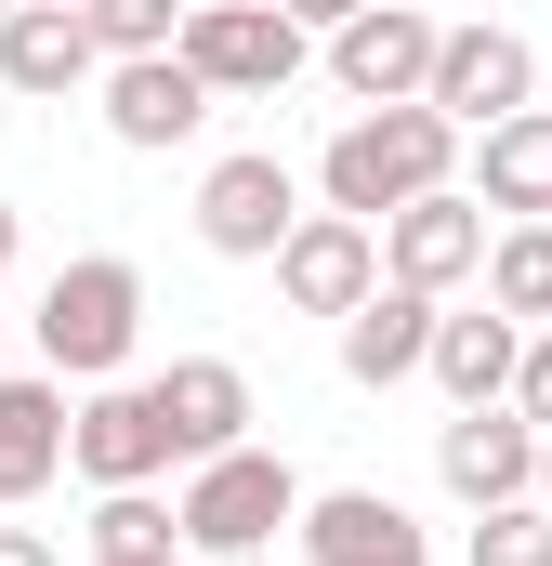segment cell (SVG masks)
I'll return each mask as SVG.
<instances>
[{
  "label": "cell",
  "instance_id": "cell-1",
  "mask_svg": "<svg viewBox=\"0 0 552 566\" xmlns=\"http://www.w3.org/2000/svg\"><path fill=\"white\" fill-rule=\"evenodd\" d=\"M316 185H329V211H355V224H382V211H408L434 185H460V133L434 119V106H355L329 158H316Z\"/></svg>",
  "mask_w": 552,
  "mask_h": 566
},
{
  "label": "cell",
  "instance_id": "cell-2",
  "mask_svg": "<svg viewBox=\"0 0 552 566\" xmlns=\"http://www.w3.org/2000/svg\"><path fill=\"white\" fill-rule=\"evenodd\" d=\"M132 343H145V277L119 251L53 264V290H40V369H53V382H119Z\"/></svg>",
  "mask_w": 552,
  "mask_h": 566
},
{
  "label": "cell",
  "instance_id": "cell-3",
  "mask_svg": "<svg viewBox=\"0 0 552 566\" xmlns=\"http://www.w3.org/2000/svg\"><path fill=\"white\" fill-rule=\"evenodd\" d=\"M289 514H302V474H289L276 448H211V461H184V488H171L184 554H264Z\"/></svg>",
  "mask_w": 552,
  "mask_h": 566
},
{
  "label": "cell",
  "instance_id": "cell-4",
  "mask_svg": "<svg viewBox=\"0 0 552 566\" xmlns=\"http://www.w3.org/2000/svg\"><path fill=\"white\" fill-rule=\"evenodd\" d=\"M171 53L211 80V106H264V93H289V80H302V27H289L276 0H184Z\"/></svg>",
  "mask_w": 552,
  "mask_h": 566
},
{
  "label": "cell",
  "instance_id": "cell-5",
  "mask_svg": "<svg viewBox=\"0 0 552 566\" xmlns=\"http://www.w3.org/2000/svg\"><path fill=\"white\" fill-rule=\"evenodd\" d=\"M289 224H302V185H289V158H276V145H237V158H211V171H198V251L264 264Z\"/></svg>",
  "mask_w": 552,
  "mask_h": 566
},
{
  "label": "cell",
  "instance_id": "cell-6",
  "mask_svg": "<svg viewBox=\"0 0 552 566\" xmlns=\"http://www.w3.org/2000/svg\"><path fill=\"white\" fill-rule=\"evenodd\" d=\"M540 93V53L513 40V27H434V80H421V106L447 119V133H487V119H513Z\"/></svg>",
  "mask_w": 552,
  "mask_h": 566
},
{
  "label": "cell",
  "instance_id": "cell-7",
  "mask_svg": "<svg viewBox=\"0 0 552 566\" xmlns=\"http://www.w3.org/2000/svg\"><path fill=\"white\" fill-rule=\"evenodd\" d=\"M329 80H342L355 106H421V80H434V13H421V0L342 13V27H329Z\"/></svg>",
  "mask_w": 552,
  "mask_h": 566
},
{
  "label": "cell",
  "instance_id": "cell-8",
  "mask_svg": "<svg viewBox=\"0 0 552 566\" xmlns=\"http://www.w3.org/2000/svg\"><path fill=\"white\" fill-rule=\"evenodd\" d=\"M93 93H106V133L132 145V158H171V145H198V119H211V80L184 53H119V66H93Z\"/></svg>",
  "mask_w": 552,
  "mask_h": 566
},
{
  "label": "cell",
  "instance_id": "cell-9",
  "mask_svg": "<svg viewBox=\"0 0 552 566\" xmlns=\"http://www.w3.org/2000/svg\"><path fill=\"white\" fill-rule=\"evenodd\" d=\"M66 474H93V488H158V474H171L158 396H145V382H93V396L66 409Z\"/></svg>",
  "mask_w": 552,
  "mask_h": 566
},
{
  "label": "cell",
  "instance_id": "cell-10",
  "mask_svg": "<svg viewBox=\"0 0 552 566\" xmlns=\"http://www.w3.org/2000/svg\"><path fill=\"white\" fill-rule=\"evenodd\" d=\"M369 238H382V277L434 290V303H447V290H460L474 264H487V211H474L460 185H434V198H408V211H382Z\"/></svg>",
  "mask_w": 552,
  "mask_h": 566
},
{
  "label": "cell",
  "instance_id": "cell-11",
  "mask_svg": "<svg viewBox=\"0 0 552 566\" xmlns=\"http://www.w3.org/2000/svg\"><path fill=\"white\" fill-rule=\"evenodd\" d=\"M434 474H447V501H527V474H540V422L527 409H447V434H434Z\"/></svg>",
  "mask_w": 552,
  "mask_h": 566
},
{
  "label": "cell",
  "instance_id": "cell-12",
  "mask_svg": "<svg viewBox=\"0 0 552 566\" xmlns=\"http://www.w3.org/2000/svg\"><path fill=\"white\" fill-rule=\"evenodd\" d=\"M434 290H408V277H369L355 303H342V382H421V356H434Z\"/></svg>",
  "mask_w": 552,
  "mask_h": 566
},
{
  "label": "cell",
  "instance_id": "cell-13",
  "mask_svg": "<svg viewBox=\"0 0 552 566\" xmlns=\"http://www.w3.org/2000/svg\"><path fill=\"white\" fill-rule=\"evenodd\" d=\"M289 527H302V566H421V514L395 488H316Z\"/></svg>",
  "mask_w": 552,
  "mask_h": 566
},
{
  "label": "cell",
  "instance_id": "cell-14",
  "mask_svg": "<svg viewBox=\"0 0 552 566\" xmlns=\"http://www.w3.org/2000/svg\"><path fill=\"white\" fill-rule=\"evenodd\" d=\"M264 264H276V290H289V303H302V316H342V303H355V290L382 277V238H369V224H355V211H302V224H289V238H276Z\"/></svg>",
  "mask_w": 552,
  "mask_h": 566
},
{
  "label": "cell",
  "instance_id": "cell-15",
  "mask_svg": "<svg viewBox=\"0 0 552 566\" xmlns=\"http://www.w3.org/2000/svg\"><path fill=\"white\" fill-rule=\"evenodd\" d=\"M474 145V211H500V224H552V106H513V119H487Z\"/></svg>",
  "mask_w": 552,
  "mask_h": 566
},
{
  "label": "cell",
  "instance_id": "cell-16",
  "mask_svg": "<svg viewBox=\"0 0 552 566\" xmlns=\"http://www.w3.org/2000/svg\"><path fill=\"white\" fill-rule=\"evenodd\" d=\"M145 396H158V422H171V461L251 448V369H237V356H171Z\"/></svg>",
  "mask_w": 552,
  "mask_h": 566
},
{
  "label": "cell",
  "instance_id": "cell-17",
  "mask_svg": "<svg viewBox=\"0 0 552 566\" xmlns=\"http://www.w3.org/2000/svg\"><path fill=\"white\" fill-rule=\"evenodd\" d=\"M106 53H93V27H79V0H13L0 13V93H79Z\"/></svg>",
  "mask_w": 552,
  "mask_h": 566
},
{
  "label": "cell",
  "instance_id": "cell-18",
  "mask_svg": "<svg viewBox=\"0 0 552 566\" xmlns=\"http://www.w3.org/2000/svg\"><path fill=\"white\" fill-rule=\"evenodd\" d=\"M53 474H66V382L0 369V514H13V501H40Z\"/></svg>",
  "mask_w": 552,
  "mask_h": 566
},
{
  "label": "cell",
  "instance_id": "cell-19",
  "mask_svg": "<svg viewBox=\"0 0 552 566\" xmlns=\"http://www.w3.org/2000/svg\"><path fill=\"white\" fill-rule=\"evenodd\" d=\"M513 343H527V329H513L500 303H474V316H434V356H421V369L447 382V409H487V396H513Z\"/></svg>",
  "mask_w": 552,
  "mask_h": 566
},
{
  "label": "cell",
  "instance_id": "cell-20",
  "mask_svg": "<svg viewBox=\"0 0 552 566\" xmlns=\"http://www.w3.org/2000/svg\"><path fill=\"white\" fill-rule=\"evenodd\" d=\"M474 277H487V303H500L513 329H540V316H552V224H500Z\"/></svg>",
  "mask_w": 552,
  "mask_h": 566
},
{
  "label": "cell",
  "instance_id": "cell-21",
  "mask_svg": "<svg viewBox=\"0 0 552 566\" xmlns=\"http://www.w3.org/2000/svg\"><path fill=\"white\" fill-rule=\"evenodd\" d=\"M93 554L171 566V554H184V527H171V501H158V488H93Z\"/></svg>",
  "mask_w": 552,
  "mask_h": 566
},
{
  "label": "cell",
  "instance_id": "cell-22",
  "mask_svg": "<svg viewBox=\"0 0 552 566\" xmlns=\"http://www.w3.org/2000/svg\"><path fill=\"white\" fill-rule=\"evenodd\" d=\"M79 27H93V53L119 66V53H171V27H184V0H79Z\"/></svg>",
  "mask_w": 552,
  "mask_h": 566
},
{
  "label": "cell",
  "instance_id": "cell-23",
  "mask_svg": "<svg viewBox=\"0 0 552 566\" xmlns=\"http://www.w3.org/2000/svg\"><path fill=\"white\" fill-rule=\"evenodd\" d=\"M474 566H552V501H487L474 514Z\"/></svg>",
  "mask_w": 552,
  "mask_h": 566
},
{
  "label": "cell",
  "instance_id": "cell-24",
  "mask_svg": "<svg viewBox=\"0 0 552 566\" xmlns=\"http://www.w3.org/2000/svg\"><path fill=\"white\" fill-rule=\"evenodd\" d=\"M500 409H527V422L552 434V329H527V343H513V396H500Z\"/></svg>",
  "mask_w": 552,
  "mask_h": 566
},
{
  "label": "cell",
  "instance_id": "cell-25",
  "mask_svg": "<svg viewBox=\"0 0 552 566\" xmlns=\"http://www.w3.org/2000/svg\"><path fill=\"white\" fill-rule=\"evenodd\" d=\"M276 13H289L302 40H329V27H342V13H369V0H276Z\"/></svg>",
  "mask_w": 552,
  "mask_h": 566
},
{
  "label": "cell",
  "instance_id": "cell-26",
  "mask_svg": "<svg viewBox=\"0 0 552 566\" xmlns=\"http://www.w3.org/2000/svg\"><path fill=\"white\" fill-rule=\"evenodd\" d=\"M0 566H53V541L40 527H0Z\"/></svg>",
  "mask_w": 552,
  "mask_h": 566
},
{
  "label": "cell",
  "instance_id": "cell-27",
  "mask_svg": "<svg viewBox=\"0 0 552 566\" xmlns=\"http://www.w3.org/2000/svg\"><path fill=\"white\" fill-rule=\"evenodd\" d=\"M13 251H26V211H13V198H0V277H13Z\"/></svg>",
  "mask_w": 552,
  "mask_h": 566
},
{
  "label": "cell",
  "instance_id": "cell-28",
  "mask_svg": "<svg viewBox=\"0 0 552 566\" xmlns=\"http://www.w3.org/2000/svg\"><path fill=\"white\" fill-rule=\"evenodd\" d=\"M527 501H552V434H540V474H527Z\"/></svg>",
  "mask_w": 552,
  "mask_h": 566
},
{
  "label": "cell",
  "instance_id": "cell-29",
  "mask_svg": "<svg viewBox=\"0 0 552 566\" xmlns=\"http://www.w3.org/2000/svg\"><path fill=\"white\" fill-rule=\"evenodd\" d=\"M198 566H264V554H198Z\"/></svg>",
  "mask_w": 552,
  "mask_h": 566
},
{
  "label": "cell",
  "instance_id": "cell-30",
  "mask_svg": "<svg viewBox=\"0 0 552 566\" xmlns=\"http://www.w3.org/2000/svg\"><path fill=\"white\" fill-rule=\"evenodd\" d=\"M93 566H119V554H93Z\"/></svg>",
  "mask_w": 552,
  "mask_h": 566
},
{
  "label": "cell",
  "instance_id": "cell-31",
  "mask_svg": "<svg viewBox=\"0 0 552 566\" xmlns=\"http://www.w3.org/2000/svg\"><path fill=\"white\" fill-rule=\"evenodd\" d=\"M0 13H13V0H0Z\"/></svg>",
  "mask_w": 552,
  "mask_h": 566
}]
</instances>
